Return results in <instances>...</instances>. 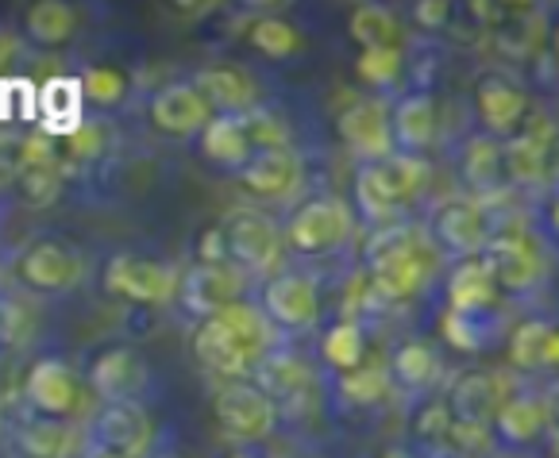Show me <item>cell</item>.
Masks as SVG:
<instances>
[{"mask_svg":"<svg viewBox=\"0 0 559 458\" xmlns=\"http://www.w3.org/2000/svg\"><path fill=\"white\" fill-rule=\"evenodd\" d=\"M274 351V324L266 320L263 304L236 301L216 316L201 320L193 332V354L205 370L231 382H243V374L259 366Z\"/></svg>","mask_w":559,"mask_h":458,"instance_id":"1","label":"cell"},{"mask_svg":"<svg viewBox=\"0 0 559 458\" xmlns=\"http://www.w3.org/2000/svg\"><path fill=\"white\" fill-rule=\"evenodd\" d=\"M428 181V166L417 155H390L382 162H362L355 173V205L374 220H394L413 196L425 189Z\"/></svg>","mask_w":559,"mask_h":458,"instance_id":"2","label":"cell"},{"mask_svg":"<svg viewBox=\"0 0 559 458\" xmlns=\"http://www.w3.org/2000/svg\"><path fill=\"white\" fill-rule=\"evenodd\" d=\"M367 266H370V281L382 297L390 301H405L413 297L432 274V254L428 246H420L413 239V231L405 228H386L370 239L367 246Z\"/></svg>","mask_w":559,"mask_h":458,"instance_id":"3","label":"cell"},{"mask_svg":"<svg viewBox=\"0 0 559 458\" xmlns=\"http://www.w3.org/2000/svg\"><path fill=\"white\" fill-rule=\"evenodd\" d=\"M213 409L216 424L228 432V439L239 443L271 439L274 427H278V409H274V401L255 382H228L216 393Z\"/></svg>","mask_w":559,"mask_h":458,"instance_id":"4","label":"cell"},{"mask_svg":"<svg viewBox=\"0 0 559 458\" xmlns=\"http://www.w3.org/2000/svg\"><path fill=\"white\" fill-rule=\"evenodd\" d=\"M108 293L140 304H166L181 289V274L170 262L140 258V254H112L105 266Z\"/></svg>","mask_w":559,"mask_h":458,"instance_id":"5","label":"cell"},{"mask_svg":"<svg viewBox=\"0 0 559 458\" xmlns=\"http://www.w3.org/2000/svg\"><path fill=\"white\" fill-rule=\"evenodd\" d=\"M352 236V208L340 196H313L294 208L286 224V239L301 254H329Z\"/></svg>","mask_w":559,"mask_h":458,"instance_id":"6","label":"cell"},{"mask_svg":"<svg viewBox=\"0 0 559 458\" xmlns=\"http://www.w3.org/2000/svg\"><path fill=\"white\" fill-rule=\"evenodd\" d=\"M16 278L32 293H70L82 286L85 258L67 243H32L20 251Z\"/></svg>","mask_w":559,"mask_h":458,"instance_id":"7","label":"cell"},{"mask_svg":"<svg viewBox=\"0 0 559 458\" xmlns=\"http://www.w3.org/2000/svg\"><path fill=\"white\" fill-rule=\"evenodd\" d=\"M247 289V270L236 262H198L190 274H181V304L193 316L209 320L228 304L243 301Z\"/></svg>","mask_w":559,"mask_h":458,"instance_id":"8","label":"cell"},{"mask_svg":"<svg viewBox=\"0 0 559 458\" xmlns=\"http://www.w3.org/2000/svg\"><path fill=\"white\" fill-rule=\"evenodd\" d=\"M255 385L271 397L274 409L286 412V417H294V412L309 409L317 377H313V366H309L301 354L274 347V351L255 366Z\"/></svg>","mask_w":559,"mask_h":458,"instance_id":"9","label":"cell"},{"mask_svg":"<svg viewBox=\"0 0 559 458\" xmlns=\"http://www.w3.org/2000/svg\"><path fill=\"white\" fill-rule=\"evenodd\" d=\"M336 131L344 147L362 162H382L394 150V128H390V108L379 97H359L340 112Z\"/></svg>","mask_w":559,"mask_h":458,"instance_id":"10","label":"cell"},{"mask_svg":"<svg viewBox=\"0 0 559 458\" xmlns=\"http://www.w3.org/2000/svg\"><path fill=\"white\" fill-rule=\"evenodd\" d=\"M90 447L112 450L120 458H147L155 443V424L135 401L105 405L90 424Z\"/></svg>","mask_w":559,"mask_h":458,"instance_id":"11","label":"cell"},{"mask_svg":"<svg viewBox=\"0 0 559 458\" xmlns=\"http://www.w3.org/2000/svg\"><path fill=\"white\" fill-rule=\"evenodd\" d=\"M24 397L35 417L43 420H70L78 412V405H82V389H78L74 370L62 359H55V354L32 362V370L24 377Z\"/></svg>","mask_w":559,"mask_h":458,"instance_id":"12","label":"cell"},{"mask_svg":"<svg viewBox=\"0 0 559 458\" xmlns=\"http://www.w3.org/2000/svg\"><path fill=\"white\" fill-rule=\"evenodd\" d=\"M224 239H228V258L243 270H271L282 254V231L278 224L266 213H231L228 220L221 224Z\"/></svg>","mask_w":559,"mask_h":458,"instance_id":"13","label":"cell"},{"mask_svg":"<svg viewBox=\"0 0 559 458\" xmlns=\"http://www.w3.org/2000/svg\"><path fill=\"white\" fill-rule=\"evenodd\" d=\"M263 312L274 327H286V332H301V327L317 324L321 316V297H317L313 278L305 274H274L263 289Z\"/></svg>","mask_w":559,"mask_h":458,"instance_id":"14","label":"cell"},{"mask_svg":"<svg viewBox=\"0 0 559 458\" xmlns=\"http://www.w3.org/2000/svg\"><path fill=\"white\" fill-rule=\"evenodd\" d=\"M483 258H486V266H490V274H493V286L506 289V293H525V289H533L536 281H540V274H544L536 246L528 243L525 236H518V231L490 236Z\"/></svg>","mask_w":559,"mask_h":458,"instance_id":"15","label":"cell"},{"mask_svg":"<svg viewBox=\"0 0 559 458\" xmlns=\"http://www.w3.org/2000/svg\"><path fill=\"white\" fill-rule=\"evenodd\" d=\"M90 385L105 405H128L147 389V362L132 347H108L93 359Z\"/></svg>","mask_w":559,"mask_h":458,"instance_id":"16","label":"cell"},{"mask_svg":"<svg viewBox=\"0 0 559 458\" xmlns=\"http://www.w3.org/2000/svg\"><path fill=\"white\" fill-rule=\"evenodd\" d=\"M475 112L490 135H510V131H518L525 123L528 93L510 74L490 70V74H483L475 82Z\"/></svg>","mask_w":559,"mask_h":458,"instance_id":"17","label":"cell"},{"mask_svg":"<svg viewBox=\"0 0 559 458\" xmlns=\"http://www.w3.org/2000/svg\"><path fill=\"white\" fill-rule=\"evenodd\" d=\"M432 228H437L440 246H448L452 254H463V258H478L486 251V243H490L486 213L471 196H448L444 205L437 208Z\"/></svg>","mask_w":559,"mask_h":458,"instance_id":"18","label":"cell"},{"mask_svg":"<svg viewBox=\"0 0 559 458\" xmlns=\"http://www.w3.org/2000/svg\"><path fill=\"white\" fill-rule=\"evenodd\" d=\"M213 105L198 93L193 82H174L151 100V123L163 135H201L213 120Z\"/></svg>","mask_w":559,"mask_h":458,"instance_id":"19","label":"cell"},{"mask_svg":"<svg viewBox=\"0 0 559 458\" xmlns=\"http://www.w3.org/2000/svg\"><path fill=\"white\" fill-rule=\"evenodd\" d=\"M239 181L255 196H294L305 181V162L297 150L289 147H274V150H255V158L239 170Z\"/></svg>","mask_w":559,"mask_h":458,"instance_id":"20","label":"cell"},{"mask_svg":"<svg viewBox=\"0 0 559 458\" xmlns=\"http://www.w3.org/2000/svg\"><path fill=\"white\" fill-rule=\"evenodd\" d=\"M193 85H198L201 97L213 105L216 116H247L255 112V82H251V74L247 70H239V65H209V70H201L198 77H193Z\"/></svg>","mask_w":559,"mask_h":458,"instance_id":"21","label":"cell"},{"mask_svg":"<svg viewBox=\"0 0 559 458\" xmlns=\"http://www.w3.org/2000/svg\"><path fill=\"white\" fill-rule=\"evenodd\" d=\"M201 150L221 170H243L255 158V147L247 140L243 116H213L209 128L201 131Z\"/></svg>","mask_w":559,"mask_h":458,"instance_id":"22","label":"cell"},{"mask_svg":"<svg viewBox=\"0 0 559 458\" xmlns=\"http://www.w3.org/2000/svg\"><path fill=\"white\" fill-rule=\"evenodd\" d=\"M551 409L544 397H506L502 412L493 417L498 427V439L510 443V447H528L548 432Z\"/></svg>","mask_w":559,"mask_h":458,"instance_id":"23","label":"cell"},{"mask_svg":"<svg viewBox=\"0 0 559 458\" xmlns=\"http://www.w3.org/2000/svg\"><path fill=\"white\" fill-rule=\"evenodd\" d=\"M448 405H452L455 420L486 427V420H493L498 412H502L506 397H502V385H498V377L463 374L460 382L452 385V401H448Z\"/></svg>","mask_w":559,"mask_h":458,"instance_id":"24","label":"cell"},{"mask_svg":"<svg viewBox=\"0 0 559 458\" xmlns=\"http://www.w3.org/2000/svg\"><path fill=\"white\" fill-rule=\"evenodd\" d=\"M24 458H70L78 450V427L70 420H43L32 417L12 435Z\"/></svg>","mask_w":559,"mask_h":458,"instance_id":"25","label":"cell"},{"mask_svg":"<svg viewBox=\"0 0 559 458\" xmlns=\"http://www.w3.org/2000/svg\"><path fill=\"white\" fill-rule=\"evenodd\" d=\"M498 297V286H493V274L486 266V258H463L452 270V281H448V309L452 312H486Z\"/></svg>","mask_w":559,"mask_h":458,"instance_id":"26","label":"cell"},{"mask_svg":"<svg viewBox=\"0 0 559 458\" xmlns=\"http://www.w3.org/2000/svg\"><path fill=\"white\" fill-rule=\"evenodd\" d=\"M390 128H394V143L402 150H425L437 140V105H432V97H405L390 116Z\"/></svg>","mask_w":559,"mask_h":458,"instance_id":"27","label":"cell"},{"mask_svg":"<svg viewBox=\"0 0 559 458\" xmlns=\"http://www.w3.org/2000/svg\"><path fill=\"white\" fill-rule=\"evenodd\" d=\"M24 32L39 47H62V43L74 39L78 32V12L62 0H39L35 9H27Z\"/></svg>","mask_w":559,"mask_h":458,"instance_id":"28","label":"cell"},{"mask_svg":"<svg viewBox=\"0 0 559 458\" xmlns=\"http://www.w3.org/2000/svg\"><path fill=\"white\" fill-rule=\"evenodd\" d=\"M347 32H352V39L359 43L362 50L402 47V43H397V35H402L397 16L390 9H382V4H359V9L352 12V20H347Z\"/></svg>","mask_w":559,"mask_h":458,"instance_id":"29","label":"cell"},{"mask_svg":"<svg viewBox=\"0 0 559 458\" xmlns=\"http://www.w3.org/2000/svg\"><path fill=\"white\" fill-rule=\"evenodd\" d=\"M321 354L332 370H340V374L359 370L362 354H367V336H362V327L355 324V320H336V324L324 332Z\"/></svg>","mask_w":559,"mask_h":458,"instance_id":"30","label":"cell"},{"mask_svg":"<svg viewBox=\"0 0 559 458\" xmlns=\"http://www.w3.org/2000/svg\"><path fill=\"white\" fill-rule=\"evenodd\" d=\"M390 374H394L405 389H425L428 382H437L440 359L428 343H405V347H397L394 359H390Z\"/></svg>","mask_w":559,"mask_h":458,"instance_id":"31","label":"cell"},{"mask_svg":"<svg viewBox=\"0 0 559 458\" xmlns=\"http://www.w3.org/2000/svg\"><path fill=\"white\" fill-rule=\"evenodd\" d=\"M82 82H50L39 97V112H43V123L47 128H58V131H74L78 123V105H82Z\"/></svg>","mask_w":559,"mask_h":458,"instance_id":"32","label":"cell"},{"mask_svg":"<svg viewBox=\"0 0 559 458\" xmlns=\"http://www.w3.org/2000/svg\"><path fill=\"white\" fill-rule=\"evenodd\" d=\"M247 39L266 58H289L301 47V32L282 16H259L255 24H251V32H247Z\"/></svg>","mask_w":559,"mask_h":458,"instance_id":"33","label":"cell"},{"mask_svg":"<svg viewBox=\"0 0 559 458\" xmlns=\"http://www.w3.org/2000/svg\"><path fill=\"white\" fill-rule=\"evenodd\" d=\"M506 155V173L513 181H540L544 178V166H548V150H544L540 135H518L510 147H502Z\"/></svg>","mask_w":559,"mask_h":458,"instance_id":"34","label":"cell"},{"mask_svg":"<svg viewBox=\"0 0 559 458\" xmlns=\"http://www.w3.org/2000/svg\"><path fill=\"white\" fill-rule=\"evenodd\" d=\"M35 336V309L20 293L0 289V347H24Z\"/></svg>","mask_w":559,"mask_h":458,"instance_id":"35","label":"cell"},{"mask_svg":"<svg viewBox=\"0 0 559 458\" xmlns=\"http://www.w3.org/2000/svg\"><path fill=\"white\" fill-rule=\"evenodd\" d=\"M463 173L475 189H490L498 181V173H506V155L493 140H471L467 155H463Z\"/></svg>","mask_w":559,"mask_h":458,"instance_id":"36","label":"cell"},{"mask_svg":"<svg viewBox=\"0 0 559 458\" xmlns=\"http://www.w3.org/2000/svg\"><path fill=\"white\" fill-rule=\"evenodd\" d=\"M551 320H525L513 327L510 336V362L518 370H540L544 359V339H548Z\"/></svg>","mask_w":559,"mask_h":458,"instance_id":"37","label":"cell"},{"mask_svg":"<svg viewBox=\"0 0 559 458\" xmlns=\"http://www.w3.org/2000/svg\"><path fill=\"white\" fill-rule=\"evenodd\" d=\"M340 397L355 409H367L379 397H386V374L374 366H359L352 374H340Z\"/></svg>","mask_w":559,"mask_h":458,"instance_id":"38","label":"cell"},{"mask_svg":"<svg viewBox=\"0 0 559 458\" xmlns=\"http://www.w3.org/2000/svg\"><path fill=\"white\" fill-rule=\"evenodd\" d=\"M362 82L370 85H390L402 74V47H374V50H359V62H355Z\"/></svg>","mask_w":559,"mask_h":458,"instance_id":"39","label":"cell"},{"mask_svg":"<svg viewBox=\"0 0 559 458\" xmlns=\"http://www.w3.org/2000/svg\"><path fill=\"white\" fill-rule=\"evenodd\" d=\"M20 193H24L27 205L43 208L50 205L58 196V189H62V166H39V170H24L20 173Z\"/></svg>","mask_w":559,"mask_h":458,"instance_id":"40","label":"cell"},{"mask_svg":"<svg viewBox=\"0 0 559 458\" xmlns=\"http://www.w3.org/2000/svg\"><path fill=\"white\" fill-rule=\"evenodd\" d=\"M483 312H452L448 309L444 316V339L460 351H478L486 343V327L478 324Z\"/></svg>","mask_w":559,"mask_h":458,"instance_id":"41","label":"cell"},{"mask_svg":"<svg viewBox=\"0 0 559 458\" xmlns=\"http://www.w3.org/2000/svg\"><path fill=\"white\" fill-rule=\"evenodd\" d=\"M243 128H247V140H251V147H255V150L286 147V140H289L286 123H282L278 116H271V112H259V108L243 116Z\"/></svg>","mask_w":559,"mask_h":458,"instance_id":"42","label":"cell"},{"mask_svg":"<svg viewBox=\"0 0 559 458\" xmlns=\"http://www.w3.org/2000/svg\"><path fill=\"white\" fill-rule=\"evenodd\" d=\"M123 77L116 74V70H105V65H97V70H90V74L82 77V93H85V100H93V105H120V97H123Z\"/></svg>","mask_w":559,"mask_h":458,"instance_id":"43","label":"cell"},{"mask_svg":"<svg viewBox=\"0 0 559 458\" xmlns=\"http://www.w3.org/2000/svg\"><path fill=\"white\" fill-rule=\"evenodd\" d=\"M100 147H105V135H100L97 123H78V128L67 135V150H70V158H78V162L97 158Z\"/></svg>","mask_w":559,"mask_h":458,"instance_id":"44","label":"cell"},{"mask_svg":"<svg viewBox=\"0 0 559 458\" xmlns=\"http://www.w3.org/2000/svg\"><path fill=\"white\" fill-rule=\"evenodd\" d=\"M452 424H455L452 405H425L417 417V435H425V439H448Z\"/></svg>","mask_w":559,"mask_h":458,"instance_id":"45","label":"cell"},{"mask_svg":"<svg viewBox=\"0 0 559 458\" xmlns=\"http://www.w3.org/2000/svg\"><path fill=\"white\" fill-rule=\"evenodd\" d=\"M448 16H452V4H444V0H420L417 9H413V20L420 27H444Z\"/></svg>","mask_w":559,"mask_h":458,"instance_id":"46","label":"cell"},{"mask_svg":"<svg viewBox=\"0 0 559 458\" xmlns=\"http://www.w3.org/2000/svg\"><path fill=\"white\" fill-rule=\"evenodd\" d=\"M201 262H231L228 258V239H224L221 224H216V228H209L205 236H201Z\"/></svg>","mask_w":559,"mask_h":458,"instance_id":"47","label":"cell"},{"mask_svg":"<svg viewBox=\"0 0 559 458\" xmlns=\"http://www.w3.org/2000/svg\"><path fill=\"white\" fill-rule=\"evenodd\" d=\"M540 370H559V324L548 327V339H544V359Z\"/></svg>","mask_w":559,"mask_h":458,"instance_id":"48","label":"cell"},{"mask_svg":"<svg viewBox=\"0 0 559 458\" xmlns=\"http://www.w3.org/2000/svg\"><path fill=\"white\" fill-rule=\"evenodd\" d=\"M16 55H20V43H16V35L0 32V70H4V65H12V62H16Z\"/></svg>","mask_w":559,"mask_h":458,"instance_id":"49","label":"cell"},{"mask_svg":"<svg viewBox=\"0 0 559 458\" xmlns=\"http://www.w3.org/2000/svg\"><path fill=\"white\" fill-rule=\"evenodd\" d=\"M548 220H551V228L559 231V193L551 196V208H548Z\"/></svg>","mask_w":559,"mask_h":458,"instance_id":"50","label":"cell"},{"mask_svg":"<svg viewBox=\"0 0 559 458\" xmlns=\"http://www.w3.org/2000/svg\"><path fill=\"white\" fill-rule=\"evenodd\" d=\"M82 458H120V455H112V450H100V447H85Z\"/></svg>","mask_w":559,"mask_h":458,"instance_id":"51","label":"cell"},{"mask_svg":"<svg viewBox=\"0 0 559 458\" xmlns=\"http://www.w3.org/2000/svg\"><path fill=\"white\" fill-rule=\"evenodd\" d=\"M437 458H471V455H463V450H455V447H452V450H440Z\"/></svg>","mask_w":559,"mask_h":458,"instance_id":"52","label":"cell"},{"mask_svg":"<svg viewBox=\"0 0 559 458\" xmlns=\"http://www.w3.org/2000/svg\"><path fill=\"white\" fill-rule=\"evenodd\" d=\"M548 409H551V417H556V424H559V393H556V397H551V405H548Z\"/></svg>","mask_w":559,"mask_h":458,"instance_id":"53","label":"cell"},{"mask_svg":"<svg viewBox=\"0 0 559 458\" xmlns=\"http://www.w3.org/2000/svg\"><path fill=\"white\" fill-rule=\"evenodd\" d=\"M228 458H259V455H251V450H231Z\"/></svg>","mask_w":559,"mask_h":458,"instance_id":"54","label":"cell"},{"mask_svg":"<svg viewBox=\"0 0 559 458\" xmlns=\"http://www.w3.org/2000/svg\"><path fill=\"white\" fill-rule=\"evenodd\" d=\"M147 458H178V455H170V450H158V455H147Z\"/></svg>","mask_w":559,"mask_h":458,"instance_id":"55","label":"cell"},{"mask_svg":"<svg viewBox=\"0 0 559 458\" xmlns=\"http://www.w3.org/2000/svg\"><path fill=\"white\" fill-rule=\"evenodd\" d=\"M556 50H559V27H556Z\"/></svg>","mask_w":559,"mask_h":458,"instance_id":"56","label":"cell"},{"mask_svg":"<svg viewBox=\"0 0 559 458\" xmlns=\"http://www.w3.org/2000/svg\"><path fill=\"white\" fill-rule=\"evenodd\" d=\"M386 458H402V455H386Z\"/></svg>","mask_w":559,"mask_h":458,"instance_id":"57","label":"cell"}]
</instances>
